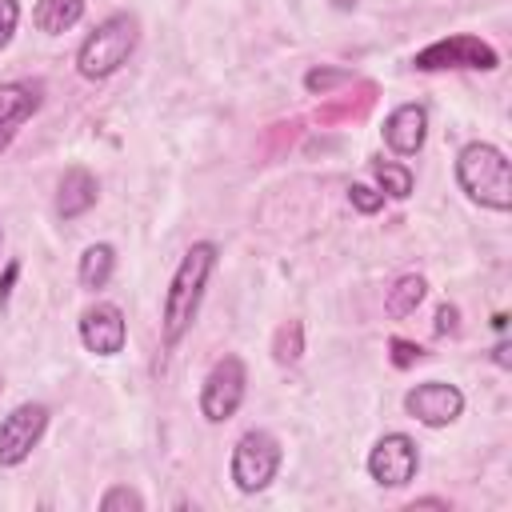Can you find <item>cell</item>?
<instances>
[{
  "label": "cell",
  "mask_w": 512,
  "mask_h": 512,
  "mask_svg": "<svg viewBox=\"0 0 512 512\" xmlns=\"http://www.w3.org/2000/svg\"><path fill=\"white\" fill-rule=\"evenodd\" d=\"M216 260H220V248L212 240H196L180 256V264L168 280V292H164V308H160V336L168 348H176L184 340V332L192 328L204 288H208V276L216 272Z\"/></svg>",
  "instance_id": "cell-1"
},
{
  "label": "cell",
  "mask_w": 512,
  "mask_h": 512,
  "mask_svg": "<svg viewBox=\"0 0 512 512\" xmlns=\"http://www.w3.org/2000/svg\"><path fill=\"white\" fill-rule=\"evenodd\" d=\"M456 184L460 192L492 212H508L512 208V176H508V156L504 148L488 144V140H472L456 152Z\"/></svg>",
  "instance_id": "cell-2"
},
{
  "label": "cell",
  "mask_w": 512,
  "mask_h": 512,
  "mask_svg": "<svg viewBox=\"0 0 512 512\" xmlns=\"http://www.w3.org/2000/svg\"><path fill=\"white\" fill-rule=\"evenodd\" d=\"M136 44H140V20L132 12H112L84 36L76 52V72L84 80H108L132 60Z\"/></svg>",
  "instance_id": "cell-3"
},
{
  "label": "cell",
  "mask_w": 512,
  "mask_h": 512,
  "mask_svg": "<svg viewBox=\"0 0 512 512\" xmlns=\"http://www.w3.org/2000/svg\"><path fill=\"white\" fill-rule=\"evenodd\" d=\"M280 460H284L280 440H276L272 432H264V428H248V432L236 440V448H232V464H228L232 484H236L244 496L264 492V488L276 480Z\"/></svg>",
  "instance_id": "cell-4"
},
{
  "label": "cell",
  "mask_w": 512,
  "mask_h": 512,
  "mask_svg": "<svg viewBox=\"0 0 512 512\" xmlns=\"http://www.w3.org/2000/svg\"><path fill=\"white\" fill-rule=\"evenodd\" d=\"M412 68L416 72H448V68H472V72H496L500 68V52L472 36V32H456V36H444V40H432L428 48H420L412 56Z\"/></svg>",
  "instance_id": "cell-5"
},
{
  "label": "cell",
  "mask_w": 512,
  "mask_h": 512,
  "mask_svg": "<svg viewBox=\"0 0 512 512\" xmlns=\"http://www.w3.org/2000/svg\"><path fill=\"white\" fill-rule=\"evenodd\" d=\"M244 392H248V368H244V360L240 356H220L208 368L204 384H200V416L208 424L232 420L240 412V404H244Z\"/></svg>",
  "instance_id": "cell-6"
},
{
  "label": "cell",
  "mask_w": 512,
  "mask_h": 512,
  "mask_svg": "<svg viewBox=\"0 0 512 512\" xmlns=\"http://www.w3.org/2000/svg\"><path fill=\"white\" fill-rule=\"evenodd\" d=\"M420 472V448L408 432H384L368 452V476L380 488H404Z\"/></svg>",
  "instance_id": "cell-7"
},
{
  "label": "cell",
  "mask_w": 512,
  "mask_h": 512,
  "mask_svg": "<svg viewBox=\"0 0 512 512\" xmlns=\"http://www.w3.org/2000/svg\"><path fill=\"white\" fill-rule=\"evenodd\" d=\"M48 428V408L36 400L16 404L4 420H0V468H16L32 456V448L40 444Z\"/></svg>",
  "instance_id": "cell-8"
},
{
  "label": "cell",
  "mask_w": 512,
  "mask_h": 512,
  "mask_svg": "<svg viewBox=\"0 0 512 512\" xmlns=\"http://www.w3.org/2000/svg\"><path fill=\"white\" fill-rule=\"evenodd\" d=\"M404 412L420 420L424 428H448L464 412V392L448 380H424L404 392Z\"/></svg>",
  "instance_id": "cell-9"
},
{
  "label": "cell",
  "mask_w": 512,
  "mask_h": 512,
  "mask_svg": "<svg viewBox=\"0 0 512 512\" xmlns=\"http://www.w3.org/2000/svg\"><path fill=\"white\" fill-rule=\"evenodd\" d=\"M80 344L92 352V356H116L124 352L128 344V320L116 304L108 300H96L80 312Z\"/></svg>",
  "instance_id": "cell-10"
},
{
  "label": "cell",
  "mask_w": 512,
  "mask_h": 512,
  "mask_svg": "<svg viewBox=\"0 0 512 512\" xmlns=\"http://www.w3.org/2000/svg\"><path fill=\"white\" fill-rule=\"evenodd\" d=\"M44 108V84L40 80H8L0 84V152L16 140V132Z\"/></svg>",
  "instance_id": "cell-11"
},
{
  "label": "cell",
  "mask_w": 512,
  "mask_h": 512,
  "mask_svg": "<svg viewBox=\"0 0 512 512\" xmlns=\"http://www.w3.org/2000/svg\"><path fill=\"white\" fill-rule=\"evenodd\" d=\"M428 140V108L424 104H396L384 120V144L396 156H416Z\"/></svg>",
  "instance_id": "cell-12"
},
{
  "label": "cell",
  "mask_w": 512,
  "mask_h": 512,
  "mask_svg": "<svg viewBox=\"0 0 512 512\" xmlns=\"http://www.w3.org/2000/svg\"><path fill=\"white\" fill-rule=\"evenodd\" d=\"M96 196H100L96 176H92L88 168L72 164V168L60 176V184H56V216H60V220H76V216H84V212L96 204Z\"/></svg>",
  "instance_id": "cell-13"
},
{
  "label": "cell",
  "mask_w": 512,
  "mask_h": 512,
  "mask_svg": "<svg viewBox=\"0 0 512 512\" xmlns=\"http://www.w3.org/2000/svg\"><path fill=\"white\" fill-rule=\"evenodd\" d=\"M84 20V0H36L32 8V24L44 36H60L68 28H76Z\"/></svg>",
  "instance_id": "cell-14"
},
{
  "label": "cell",
  "mask_w": 512,
  "mask_h": 512,
  "mask_svg": "<svg viewBox=\"0 0 512 512\" xmlns=\"http://www.w3.org/2000/svg\"><path fill=\"white\" fill-rule=\"evenodd\" d=\"M424 296H428V280L420 272H404V276L392 280V288L384 296V312L392 320H404V316H412L424 304Z\"/></svg>",
  "instance_id": "cell-15"
},
{
  "label": "cell",
  "mask_w": 512,
  "mask_h": 512,
  "mask_svg": "<svg viewBox=\"0 0 512 512\" xmlns=\"http://www.w3.org/2000/svg\"><path fill=\"white\" fill-rule=\"evenodd\" d=\"M112 268H116V248L112 244H88L80 252V264H76V280H80V288L100 292L112 280Z\"/></svg>",
  "instance_id": "cell-16"
},
{
  "label": "cell",
  "mask_w": 512,
  "mask_h": 512,
  "mask_svg": "<svg viewBox=\"0 0 512 512\" xmlns=\"http://www.w3.org/2000/svg\"><path fill=\"white\" fill-rule=\"evenodd\" d=\"M376 104V84L372 80H360V96L356 100H332L324 108H316V120L320 124H336V120H360L368 108Z\"/></svg>",
  "instance_id": "cell-17"
},
{
  "label": "cell",
  "mask_w": 512,
  "mask_h": 512,
  "mask_svg": "<svg viewBox=\"0 0 512 512\" xmlns=\"http://www.w3.org/2000/svg\"><path fill=\"white\" fill-rule=\"evenodd\" d=\"M372 176H376V184H380V192L384 196H392V200H408L412 196V168L408 164H396V160H384V156H376L372 160Z\"/></svg>",
  "instance_id": "cell-18"
},
{
  "label": "cell",
  "mask_w": 512,
  "mask_h": 512,
  "mask_svg": "<svg viewBox=\"0 0 512 512\" xmlns=\"http://www.w3.org/2000/svg\"><path fill=\"white\" fill-rule=\"evenodd\" d=\"M304 356V324L300 320H284L272 336V360L276 364H296Z\"/></svg>",
  "instance_id": "cell-19"
},
{
  "label": "cell",
  "mask_w": 512,
  "mask_h": 512,
  "mask_svg": "<svg viewBox=\"0 0 512 512\" xmlns=\"http://www.w3.org/2000/svg\"><path fill=\"white\" fill-rule=\"evenodd\" d=\"M336 84H356V76H352L348 68H312V72L304 76V88H308L312 96H332Z\"/></svg>",
  "instance_id": "cell-20"
},
{
  "label": "cell",
  "mask_w": 512,
  "mask_h": 512,
  "mask_svg": "<svg viewBox=\"0 0 512 512\" xmlns=\"http://www.w3.org/2000/svg\"><path fill=\"white\" fill-rule=\"evenodd\" d=\"M100 512H144V496L128 484H112L104 496H100Z\"/></svg>",
  "instance_id": "cell-21"
},
{
  "label": "cell",
  "mask_w": 512,
  "mask_h": 512,
  "mask_svg": "<svg viewBox=\"0 0 512 512\" xmlns=\"http://www.w3.org/2000/svg\"><path fill=\"white\" fill-rule=\"evenodd\" d=\"M348 204L360 212V216H376L384 208V192L372 188V184H348Z\"/></svg>",
  "instance_id": "cell-22"
},
{
  "label": "cell",
  "mask_w": 512,
  "mask_h": 512,
  "mask_svg": "<svg viewBox=\"0 0 512 512\" xmlns=\"http://www.w3.org/2000/svg\"><path fill=\"white\" fill-rule=\"evenodd\" d=\"M388 360H392V368H412L416 360H424V348H420L416 340L392 336V340H388Z\"/></svg>",
  "instance_id": "cell-23"
},
{
  "label": "cell",
  "mask_w": 512,
  "mask_h": 512,
  "mask_svg": "<svg viewBox=\"0 0 512 512\" xmlns=\"http://www.w3.org/2000/svg\"><path fill=\"white\" fill-rule=\"evenodd\" d=\"M16 24H20V0H0V52L12 44Z\"/></svg>",
  "instance_id": "cell-24"
},
{
  "label": "cell",
  "mask_w": 512,
  "mask_h": 512,
  "mask_svg": "<svg viewBox=\"0 0 512 512\" xmlns=\"http://www.w3.org/2000/svg\"><path fill=\"white\" fill-rule=\"evenodd\" d=\"M456 328H460V308H456V304H440L432 332H436V336H456Z\"/></svg>",
  "instance_id": "cell-25"
},
{
  "label": "cell",
  "mask_w": 512,
  "mask_h": 512,
  "mask_svg": "<svg viewBox=\"0 0 512 512\" xmlns=\"http://www.w3.org/2000/svg\"><path fill=\"white\" fill-rule=\"evenodd\" d=\"M296 132H300V120H288V124H272V132H268V152H280V148H284V140L292 144V140H296Z\"/></svg>",
  "instance_id": "cell-26"
},
{
  "label": "cell",
  "mask_w": 512,
  "mask_h": 512,
  "mask_svg": "<svg viewBox=\"0 0 512 512\" xmlns=\"http://www.w3.org/2000/svg\"><path fill=\"white\" fill-rule=\"evenodd\" d=\"M16 280H20V260H8V264H4V272H0V308L12 300Z\"/></svg>",
  "instance_id": "cell-27"
},
{
  "label": "cell",
  "mask_w": 512,
  "mask_h": 512,
  "mask_svg": "<svg viewBox=\"0 0 512 512\" xmlns=\"http://www.w3.org/2000/svg\"><path fill=\"white\" fill-rule=\"evenodd\" d=\"M416 508H444V512H448V500H444V496H420V500L408 504V512H416Z\"/></svg>",
  "instance_id": "cell-28"
},
{
  "label": "cell",
  "mask_w": 512,
  "mask_h": 512,
  "mask_svg": "<svg viewBox=\"0 0 512 512\" xmlns=\"http://www.w3.org/2000/svg\"><path fill=\"white\" fill-rule=\"evenodd\" d=\"M492 360H496L500 368H508V344H504V340H500V344L492 348Z\"/></svg>",
  "instance_id": "cell-29"
},
{
  "label": "cell",
  "mask_w": 512,
  "mask_h": 512,
  "mask_svg": "<svg viewBox=\"0 0 512 512\" xmlns=\"http://www.w3.org/2000/svg\"><path fill=\"white\" fill-rule=\"evenodd\" d=\"M0 244H4V232H0Z\"/></svg>",
  "instance_id": "cell-30"
}]
</instances>
